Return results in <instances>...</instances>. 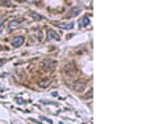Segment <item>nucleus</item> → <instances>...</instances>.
<instances>
[{"mask_svg": "<svg viewBox=\"0 0 158 124\" xmlns=\"http://www.w3.org/2000/svg\"><path fill=\"white\" fill-rule=\"evenodd\" d=\"M19 1H28V3H35L37 0H19Z\"/></svg>", "mask_w": 158, "mask_h": 124, "instance_id": "nucleus-11", "label": "nucleus"}, {"mask_svg": "<svg viewBox=\"0 0 158 124\" xmlns=\"http://www.w3.org/2000/svg\"><path fill=\"white\" fill-rule=\"evenodd\" d=\"M3 23H4V20H3V19H1V20H0V25L3 24Z\"/></svg>", "mask_w": 158, "mask_h": 124, "instance_id": "nucleus-12", "label": "nucleus"}, {"mask_svg": "<svg viewBox=\"0 0 158 124\" xmlns=\"http://www.w3.org/2000/svg\"><path fill=\"white\" fill-rule=\"evenodd\" d=\"M0 4H4V5H11L9 0H0Z\"/></svg>", "mask_w": 158, "mask_h": 124, "instance_id": "nucleus-10", "label": "nucleus"}, {"mask_svg": "<svg viewBox=\"0 0 158 124\" xmlns=\"http://www.w3.org/2000/svg\"><path fill=\"white\" fill-rule=\"evenodd\" d=\"M79 12H80V8H74V9H72L71 12L67 15V17H72V16H76V15H79Z\"/></svg>", "mask_w": 158, "mask_h": 124, "instance_id": "nucleus-7", "label": "nucleus"}, {"mask_svg": "<svg viewBox=\"0 0 158 124\" xmlns=\"http://www.w3.org/2000/svg\"><path fill=\"white\" fill-rule=\"evenodd\" d=\"M84 86H86V83L83 82V81H76L75 85H74V90L75 91H82L84 89Z\"/></svg>", "mask_w": 158, "mask_h": 124, "instance_id": "nucleus-5", "label": "nucleus"}, {"mask_svg": "<svg viewBox=\"0 0 158 124\" xmlns=\"http://www.w3.org/2000/svg\"><path fill=\"white\" fill-rule=\"evenodd\" d=\"M24 44V37L23 36H17V37L13 38V41H12V45H13L15 48H19L21 45Z\"/></svg>", "mask_w": 158, "mask_h": 124, "instance_id": "nucleus-2", "label": "nucleus"}, {"mask_svg": "<svg viewBox=\"0 0 158 124\" xmlns=\"http://www.w3.org/2000/svg\"><path fill=\"white\" fill-rule=\"evenodd\" d=\"M21 21H23V19H19V20H12V21L9 23V25H8V28H9V29H12L13 27H17V25L20 24Z\"/></svg>", "mask_w": 158, "mask_h": 124, "instance_id": "nucleus-6", "label": "nucleus"}, {"mask_svg": "<svg viewBox=\"0 0 158 124\" xmlns=\"http://www.w3.org/2000/svg\"><path fill=\"white\" fill-rule=\"evenodd\" d=\"M48 40H54V41H59V35L57 33V32H54L53 29H50V31H48Z\"/></svg>", "mask_w": 158, "mask_h": 124, "instance_id": "nucleus-1", "label": "nucleus"}, {"mask_svg": "<svg viewBox=\"0 0 158 124\" xmlns=\"http://www.w3.org/2000/svg\"><path fill=\"white\" fill-rule=\"evenodd\" d=\"M42 82L44 83H40V87H46V86H49V85H50V81H42Z\"/></svg>", "mask_w": 158, "mask_h": 124, "instance_id": "nucleus-9", "label": "nucleus"}, {"mask_svg": "<svg viewBox=\"0 0 158 124\" xmlns=\"http://www.w3.org/2000/svg\"><path fill=\"white\" fill-rule=\"evenodd\" d=\"M55 25L58 28H61V29H72V27H74L72 23H66V24H63V23H55Z\"/></svg>", "mask_w": 158, "mask_h": 124, "instance_id": "nucleus-4", "label": "nucleus"}, {"mask_svg": "<svg viewBox=\"0 0 158 124\" xmlns=\"http://www.w3.org/2000/svg\"><path fill=\"white\" fill-rule=\"evenodd\" d=\"M31 16H32V17H33V19H35V20H42V19H44V17H42V16H41V15L35 13V12H32V13H31Z\"/></svg>", "mask_w": 158, "mask_h": 124, "instance_id": "nucleus-8", "label": "nucleus"}, {"mask_svg": "<svg viewBox=\"0 0 158 124\" xmlns=\"http://www.w3.org/2000/svg\"><path fill=\"white\" fill-rule=\"evenodd\" d=\"M88 24H90V17L86 15V16H83V17L79 20V24L78 25H79V28H84L86 25H88Z\"/></svg>", "mask_w": 158, "mask_h": 124, "instance_id": "nucleus-3", "label": "nucleus"}]
</instances>
